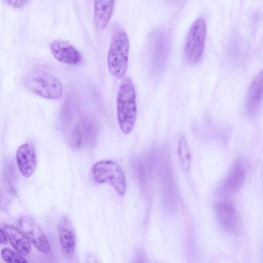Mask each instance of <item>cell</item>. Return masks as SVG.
<instances>
[{
	"label": "cell",
	"instance_id": "6da1fadb",
	"mask_svg": "<svg viewBox=\"0 0 263 263\" xmlns=\"http://www.w3.org/2000/svg\"><path fill=\"white\" fill-rule=\"evenodd\" d=\"M129 41L123 27L119 23L112 25L107 54V66L116 78H123L128 67Z\"/></svg>",
	"mask_w": 263,
	"mask_h": 263
},
{
	"label": "cell",
	"instance_id": "7a4b0ae2",
	"mask_svg": "<svg viewBox=\"0 0 263 263\" xmlns=\"http://www.w3.org/2000/svg\"><path fill=\"white\" fill-rule=\"evenodd\" d=\"M117 114L122 132L128 135L134 128L136 116V95L135 86L129 77L123 79L117 95Z\"/></svg>",
	"mask_w": 263,
	"mask_h": 263
},
{
	"label": "cell",
	"instance_id": "3957f363",
	"mask_svg": "<svg viewBox=\"0 0 263 263\" xmlns=\"http://www.w3.org/2000/svg\"><path fill=\"white\" fill-rule=\"evenodd\" d=\"M24 84L31 92L47 99H59L63 93V86L59 80L41 68L29 71L25 77Z\"/></svg>",
	"mask_w": 263,
	"mask_h": 263
},
{
	"label": "cell",
	"instance_id": "277c9868",
	"mask_svg": "<svg viewBox=\"0 0 263 263\" xmlns=\"http://www.w3.org/2000/svg\"><path fill=\"white\" fill-rule=\"evenodd\" d=\"M91 173L97 183H108L119 196L125 195L126 190L125 177L121 167L116 162L111 160L99 161L93 165Z\"/></svg>",
	"mask_w": 263,
	"mask_h": 263
},
{
	"label": "cell",
	"instance_id": "5b68a950",
	"mask_svg": "<svg viewBox=\"0 0 263 263\" xmlns=\"http://www.w3.org/2000/svg\"><path fill=\"white\" fill-rule=\"evenodd\" d=\"M206 25L202 17H198L191 25L186 37L184 54L187 62L195 64L199 61L204 50Z\"/></svg>",
	"mask_w": 263,
	"mask_h": 263
},
{
	"label": "cell",
	"instance_id": "8992f818",
	"mask_svg": "<svg viewBox=\"0 0 263 263\" xmlns=\"http://www.w3.org/2000/svg\"><path fill=\"white\" fill-rule=\"evenodd\" d=\"M18 223L22 232L40 252L44 254L50 252V246L48 238L40 226L33 218L23 216Z\"/></svg>",
	"mask_w": 263,
	"mask_h": 263
},
{
	"label": "cell",
	"instance_id": "52a82bcc",
	"mask_svg": "<svg viewBox=\"0 0 263 263\" xmlns=\"http://www.w3.org/2000/svg\"><path fill=\"white\" fill-rule=\"evenodd\" d=\"M149 58L153 70L158 72L164 65L167 51V41L160 30H154L149 37Z\"/></svg>",
	"mask_w": 263,
	"mask_h": 263
},
{
	"label": "cell",
	"instance_id": "ba28073f",
	"mask_svg": "<svg viewBox=\"0 0 263 263\" xmlns=\"http://www.w3.org/2000/svg\"><path fill=\"white\" fill-rule=\"evenodd\" d=\"M58 229L61 250L65 256L70 257L75 252L76 236L72 223L68 217L64 216L60 219Z\"/></svg>",
	"mask_w": 263,
	"mask_h": 263
},
{
	"label": "cell",
	"instance_id": "9c48e42d",
	"mask_svg": "<svg viewBox=\"0 0 263 263\" xmlns=\"http://www.w3.org/2000/svg\"><path fill=\"white\" fill-rule=\"evenodd\" d=\"M50 51L54 58L60 62L69 65H78L82 61L80 52L68 42L56 40L50 46Z\"/></svg>",
	"mask_w": 263,
	"mask_h": 263
},
{
	"label": "cell",
	"instance_id": "30bf717a",
	"mask_svg": "<svg viewBox=\"0 0 263 263\" xmlns=\"http://www.w3.org/2000/svg\"><path fill=\"white\" fill-rule=\"evenodd\" d=\"M215 211L218 222L223 230L233 233L237 230L238 217L233 204L230 201L223 200L217 203Z\"/></svg>",
	"mask_w": 263,
	"mask_h": 263
},
{
	"label": "cell",
	"instance_id": "8fae6325",
	"mask_svg": "<svg viewBox=\"0 0 263 263\" xmlns=\"http://www.w3.org/2000/svg\"><path fill=\"white\" fill-rule=\"evenodd\" d=\"M16 159L19 170L23 176L29 177L33 175L36 166V157L31 143L26 142L18 147Z\"/></svg>",
	"mask_w": 263,
	"mask_h": 263
},
{
	"label": "cell",
	"instance_id": "7c38bea8",
	"mask_svg": "<svg viewBox=\"0 0 263 263\" xmlns=\"http://www.w3.org/2000/svg\"><path fill=\"white\" fill-rule=\"evenodd\" d=\"M247 170L245 162L241 159H237L233 164L223 185L224 191L234 193L242 186L246 179Z\"/></svg>",
	"mask_w": 263,
	"mask_h": 263
},
{
	"label": "cell",
	"instance_id": "4fadbf2b",
	"mask_svg": "<svg viewBox=\"0 0 263 263\" xmlns=\"http://www.w3.org/2000/svg\"><path fill=\"white\" fill-rule=\"evenodd\" d=\"M263 99V70L252 82L247 95V109L250 115L255 114Z\"/></svg>",
	"mask_w": 263,
	"mask_h": 263
},
{
	"label": "cell",
	"instance_id": "5bb4252c",
	"mask_svg": "<svg viewBox=\"0 0 263 263\" xmlns=\"http://www.w3.org/2000/svg\"><path fill=\"white\" fill-rule=\"evenodd\" d=\"M8 239L14 249L22 255H27L31 252V242L21 230L11 224L3 227Z\"/></svg>",
	"mask_w": 263,
	"mask_h": 263
},
{
	"label": "cell",
	"instance_id": "9a60e30c",
	"mask_svg": "<svg viewBox=\"0 0 263 263\" xmlns=\"http://www.w3.org/2000/svg\"><path fill=\"white\" fill-rule=\"evenodd\" d=\"M114 2V1L95 2L93 22L97 29H103L108 24L112 13Z\"/></svg>",
	"mask_w": 263,
	"mask_h": 263
},
{
	"label": "cell",
	"instance_id": "2e32d148",
	"mask_svg": "<svg viewBox=\"0 0 263 263\" xmlns=\"http://www.w3.org/2000/svg\"><path fill=\"white\" fill-rule=\"evenodd\" d=\"M178 154L181 170L185 172H189L191 167V154L188 143L183 136L179 142Z\"/></svg>",
	"mask_w": 263,
	"mask_h": 263
},
{
	"label": "cell",
	"instance_id": "e0dca14e",
	"mask_svg": "<svg viewBox=\"0 0 263 263\" xmlns=\"http://www.w3.org/2000/svg\"><path fill=\"white\" fill-rule=\"evenodd\" d=\"M89 124L85 122L79 124L75 128L71 137L72 146L75 147L80 146L90 129Z\"/></svg>",
	"mask_w": 263,
	"mask_h": 263
},
{
	"label": "cell",
	"instance_id": "ac0fdd59",
	"mask_svg": "<svg viewBox=\"0 0 263 263\" xmlns=\"http://www.w3.org/2000/svg\"><path fill=\"white\" fill-rule=\"evenodd\" d=\"M1 255L7 263H29L21 253L9 248L2 249Z\"/></svg>",
	"mask_w": 263,
	"mask_h": 263
},
{
	"label": "cell",
	"instance_id": "d6986e66",
	"mask_svg": "<svg viewBox=\"0 0 263 263\" xmlns=\"http://www.w3.org/2000/svg\"><path fill=\"white\" fill-rule=\"evenodd\" d=\"M132 263H148L145 254L139 251L135 256Z\"/></svg>",
	"mask_w": 263,
	"mask_h": 263
},
{
	"label": "cell",
	"instance_id": "ffe728a7",
	"mask_svg": "<svg viewBox=\"0 0 263 263\" xmlns=\"http://www.w3.org/2000/svg\"><path fill=\"white\" fill-rule=\"evenodd\" d=\"M5 2L9 5L16 8L23 7L28 2V1L6 0Z\"/></svg>",
	"mask_w": 263,
	"mask_h": 263
},
{
	"label": "cell",
	"instance_id": "44dd1931",
	"mask_svg": "<svg viewBox=\"0 0 263 263\" xmlns=\"http://www.w3.org/2000/svg\"><path fill=\"white\" fill-rule=\"evenodd\" d=\"M7 236L3 228L0 230V243L1 245H5L8 241Z\"/></svg>",
	"mask_w": 263,
	"mask_h": 263
},
{
	"label": "cell",
	"instance_id": "7402d4cb",
	"mask_svg": "<svg viewBox=\"0 0 263 263\" xmlns=\"http://www.w3.org/2000/svg\"><path fill=\"white\" fill-rule=\"evenodd\" d=\"M85 263H98V260L96 257L92 255L89 254L88 255L86 256V258L85 259Z\"/></svg>",
	"mask_w": 263,
	"mask_h": 263
}]
</instances>
